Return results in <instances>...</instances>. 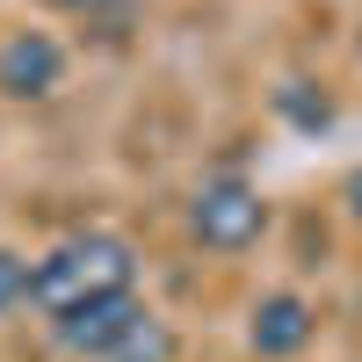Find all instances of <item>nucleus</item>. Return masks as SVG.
Masks as SVG:
<instances>
[{
  "label": "nucleus",
  "instance_id": "obj_4",
  "mask_svg": "<svg viewBox=\"0 0 362 362\" xmlns=\"http://www.w3.org/2000/svg\"><path fill=\"white\" fill-rule=\"evenodd\" d=\"M58 80H66L58 37H44V29H8L0 37V95L8 102H44V95H58Z\"/></svg>",
  "mask_w": 362,
  "mask_h": 362
},
{
  "label": "nucleus",
  "instance_id": "obj_9",
  "mask_svg": "<svg viewBox=\"0 0 362 362\" xmlns=\"http://www.w3.org/2000/svg\"><path fill=\"white\" fill-rule=\"evenodd\" d=\"M341 203H348V218H355V225H362V167H355V174H348V181H341Z\"/></svg>",
  "mask_w": 362,
  "mask_h": 362
},
{
  "label": "nucleus",
  "instance_id": "obj_2",
  "mask_svg": "<svg viewBox=\"0 0 362 362\" xmlns=\"http://www.w3.org/2000/svg\"><path fill=\"white\" fill-rule=\"evenodd\" d=\"M189 232H196V247L210 254H247L261 247V232H268V203L254 181H239V174H210L196 203H189Z\"/></svg>",
  "mask_w": 362,
  "mask_h": 362
},
{
  "label": "nucleus",
  "instance_id": "obj_8",
  "mask_svg": "<svg viewBox=\"0 0 362 362\" xmlns=\"http://www.w3.org/2000/svg\"><path fill=\"white\" fill-rule=\"evenodd\" d=\"M58 8H66V15H87V22H124L138 0H58Z\"/></svg>",
  "mask_w": 362,
  "mask_h": 362
},
{
  "label": "nucleus",
  "instance_id": "obj_7",
  "mask_svg": "<svg viewBox=\"0 0 362 362\" xmlns=\"http://www.w3.org/2000/svg\"><path fill=\"white\" fill-rule=\"evenodd\" d=\"M109 362H167V326H160V319H153V326H145V334H138V341H131V348H116V355H109Z\"/></svg>",
  "mask_w": 362,
  "mask_h": 362
},
{
  "label": "nucleus",
  "instance_id": "obj_3",
  "mask_svg": "<svg viewBox=\"0 0 362 362\" xmlns=\"http://www.w3.org/2000/svg\"><path fill=\"white\" fill-rule=\"evenodd\" d=\"M145 326H153L145 297H138V290H116V297H95V305H80V312H66V319H51V334H58V348L80 355V362H109L116 348H131Z\"/></svg>",
  "mask_w": 362,
  "mask_h": 362
},
{
  "label": "nucleus",
  "instance_id": "obj_6",
  "mask_svg": "<svg viewBox=\"0 0 362 362\" xmlns=\"http://www.w3.org/2000/svg\"><path fill=\"white\" fill-rule=\"evenodd\" d=\"M29 254H15V247H0V319H15L22 305H29Z\"/></svg>",
  "mask_w": 362,
  "mask_h": 362
},
{
  "label": "nucleus",
  "instance_id": "obj_1",
  "mask_svg": "<svg viewBox=\"0 0 362 362\" xmlns=\"http://www.w3.org/2000/svg\"><path fill=\"white\" fill-rule=\"evenodd\" d=\"M131 276H138L131 239H116V232H73V239H58V247L29 268V305H44L51 319H66L80 305H95V297L131 290Z\"/></svg>",
  "mask_w": 362,
  "mask_h": 362
},
{
  "label": "nucleus",
  "instance_id": "obj_5",
  "mask_svg": "<svg viewBox=\"0 0 362 362\" xmlns=\"http://www.w3.org/2000/svg\"><path fill=\"white\" fill-rule=\"evenodd\" d=\"M312 334H319V312L305 305V297L276 290V297H261V305H254L247 348H254L261 362H290V355H305V348H312Z\"/></svg>",
  "mask_w": 362,
  "mask_h": 362
}]
</instances>
